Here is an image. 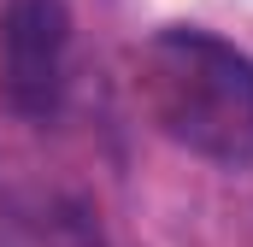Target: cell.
<instances>
[{
    "label": "cell",
    "mask_w": 253,
    "mask_h": 247,
    "mask_svg": "<svg viewBox=\"0 0 253 247\" xmlns=\"http://www.w3.org/2000/svg\"><path fill=\"white\" fill-rule=\"evenodd\" d=\"M129 88L153 129L194 159L224 171L253 165V59L224 36L189 24L153 30L129 59Z\"/></svg>",
    "instance_id": "cell-1"
},
{
    "label": "cell",
    "mask_w": 253,
    "mask_h": 247,
    "mask_svg": "<svg viewBox=\"0 0 253 247\" xmlns=\"http://www.w3.org/2000/svg\"><path fill=\"white\" fill-rule=\"evenodd\" d=\"M71 88V6L6 0L0 18V106L24 124H53Z\"/></svg>",
    "instance_id": "cell-2"
}]
</instances>
